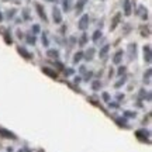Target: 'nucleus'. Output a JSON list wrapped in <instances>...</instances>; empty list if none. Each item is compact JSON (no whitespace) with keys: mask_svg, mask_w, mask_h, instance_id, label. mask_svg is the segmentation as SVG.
Here are the masks:
<instances>
[{"mask_svg":"<svg viewBox=\"0 0 152 152\" xmlns=\"http://www.w3.org/2000/svg\"><path fill=\"white\" fill-rule=\"evenodd\" d=\"M124 9H125V14H130L131 13V6H130V1H128V0H125Z\"/></svg>","mask_w":152,"mask_h":152,"instance_id":"3","label":"nucleus"},{"mask_svg":"<svg viewBox=\"0 0 152 152\" xmlns=\"http://www.w3.org/2000/svg\"><path fill=\"white\" fill-rule=\"evenodd\" d=\"M100 35H102V34H100V31H96V33H94V35H93V39L96 41V39H97V38L100 37Z\"/></svg>","mask_w":152,"mask_h":152,"instance_id":"8","label":"nucleus"},{"mask_svg":"<svg viewBox=\"0 0 152 152\" xmlns=\"http://www.w3.org/2000/svg\"><path fill=\"white\" fill-rule=\"evenodd\" d=\"M0 20H1V14H0Z\"/></svg>","mask_w":152,"mask_h":152,"instance_id":"9","label":"nucleus"},{"mask_svg":"<svg viewBox=\"0 0 152 152\" xmlns=\"http://www.w3.org/2000/svg\"><path fill=\"white\" fill-rule=\"evenodd\" d=\"M85 1H86V0H79V3H77V6H76V9L80 10L82 7H83V4H85Z\"/></svg>","mask_w":152,"mask_h":152,"instance_id":"6","label":"nucleus"},{"mask_svg":"<svg viewBox=\"0 0 152 152\" xmlns=\"http://www.w3.org/2000/svg\"><path fill=\"white\" fill-rule=\"evenodd\" d=\"M54 20L56 23H59L61 21V13L58 9H54Z\"/></svg>","mask_w":152,"mask_h":152,"instance_id":"2","label":"nucleus"},{"mask_svg":"<svg viewBox=\"0 0 152 152\" xmlns=\"http://www.w3.org/2000/svg\"><path fill=\"white\" fill-rule=\"evenodd\" d=\"M37 10H38V13H39V16H41L44 20H45V13L42 11V9H41V6H39V4H37Z\"/></svg>","mask_w":152,"mask_h":152,"instance_id":"4","label":"nucleus"},{"mask_svg":"<svg viewBox=\"0 0 152 152\" xmlns=\"http://www.w3.org/2000/svg\"><path fill=\"white\" fill-rule=\"evenodd\" d=\"M121 55H123V52L120 51L118 54L115 55V58H114V62H117V64H118V62H120V58H121Z\"/></svg>","mask_w":152,"mask_h":152,"instance_id":"7","label":"nucleus"},{"mask_svg":"<svg viewBox=\"0 0 152 152\" xmlns=\"http://www.w3.org/2000/svg\"><path fill=\"white\" fill-rule=\"evenodd\" d=\"M87 23H89V17H87V16H83L80 18V21H79V27H80L82 30H85V28L87 27Z\"/></svg>","mask_w":152,"mask_h":152,"instance_id":"1","label":"nucleus"},{"mask_svg":"<svg viewBox=\"0 0 152 152\" xmlns=\"http://www.w3.org/2000/svg\"><path fill=\"white\" fill-rule=\"evenodd\" d=\"M145 55H147V61H151V52H149V47H145Z\"/></svg>","mask_w":152,"mask_h":152,"instance_id":"5","label":"nucleus"}]
</instances>
